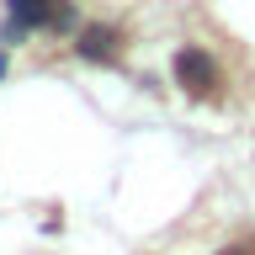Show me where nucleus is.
I'll use <instances>...</instances> for the list:
<instances>
[{"label": "nucleus", "mask_w": 255, "mask_h": 255, "mask_svg": "<svg viewBox=\"0 0 255 255\" xmlns=\"http://www.w3.org/2000/svg\"><path fill=\"white\" fill-rule=\"evenodd\" d=\"M175 80H181L191 96H207L213 80H218V64L207 59L202 48H181V53H175Z\"/></svg>", "instance_id": "nucleus-1"}, {"label": "nucleus", "mask_w": 255, "mask_h": 255, "mask_svg": "<svg viewBox=\"0 0 255 255\" xmlns=\"http://www.w3.org/2000/svg\"><path fill=\"white\" fill-rule=\"evenodd\" d=\"M5 11H11L16 27H53L59 0H5Z\"/></svg>", "instance_id": "nucleus-2"}, {"label": "nucleus", "mask_w": 255, "mask_h": 255, "mask_svg": "<svg viewBox=\"0 0 255 255\" xmlns=\"http://www.w3.org/2000/svg\"><path fill=\"white\" fill-rule=\"evenodd\" d=\"M112 43H117V32H112V27H85L75 37L80 59H112Z\"/></svg>", "instance_id": "nucleus-3"}, {"label": "nucleus", "mask_w": 255, "mask_h": 255, "mask_svg": "<svg viewBox=\"0 0 255 255\" xmlns=\"http://www.w3.org/2000/svg\"><path fill=\"white\" fill-rule=\"evenodd\" d=\"M223 255H255V250H223Z\"/></svg>", "instance_id": "nucleus-4"}, {"label": "nucleus", "mask_w": 255, "mask_h": 255, "mask_svg": "<svg viewBox=\"0 0 255 255\" xmlns=\"http://www.w3.org/2000/svg\"><path fill=\"white\" fill-rule=\"evenodd\" d=\"M0 75H5V53H0Z\"/></svg>", "instance_id": "nucleus-5"}]
</instances>
